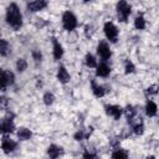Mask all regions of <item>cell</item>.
I'll return each mask as SVG.
<instances>
[{"instance_id":"cell-1","label":"cell","mask_w":159,"mask_h":159,"mask_svg":"<svg viewBox=\"0 0 159 159\" xmlns=\"http://www.w3.org/2000/svg\"><path fill=\"white\" fill-rule=\"evenodd\" d=\"M5 20L6 24L15 31H19L22 27V14L20 11V7L15 2H10L6 7V12H5Z\"/></svg>"},{"instance_id":"cell-2","label":"cell","mask_w":159,"mask_h":159,"mask_svg":"<svg viewBox=\"0 0 159 159\" xmlns=\"http://www.w3.org/2000/svg\"><path fill=\"white\" fill-rule=\"evenodd\" d=\"M116 11H117L118 20L120 22H127L132 14V6L127 0H119L116 5Z\"/></svg>"},{"instance_id":"cell-3","label":"cell","mask_w":159,"mask_h":159,"mask_svg":"<svg viewBox=\"0 0 159 159\" xmlns=\"http://www.w3.org/2000/svg\"><path fill=\"white\" fill-rule=\"evenodd\" d=\"M61 22H62L63 29H65L66 31H68V32L76 30V27L78 26V20H77L76 15H75L72 11H70V10H67V11H65V12L62 14Z\"/></svg>"},{"instance_id":"cell-4","label":"cell","mask_w":159,"mask_h":159,"mask_svg":"<svg viewBox=\"0 0 159 159\" xmlns=\"http://www.w3.org/2000/svg\"><path fill=\"white\" fill-rule=\"evenodd\" d=\"M103 34H104L106 39H107L109 42L116 43V42L118 41L119 30H118V27L116 26L114 22H112V21L104 22V25H103Z\"/></svg>"},{"instance_id":"cell-5","label":"cell","mask_w":159,"mask_h":159,"mask_svg":"<svg viewBox=\"0 0 159 159\" xmlns=\"http://www.w3.org/2000/svg\"><path fill=\"white\" fill-rule=\"evenodd\" d=\"M97 55L102 61H108L112 57V50L107 41H99L97 45Z\"/></svg>"},{"instance_id":"cell-6","label":"cell","mask_w":159,"mask_h":159,"mask_svg":"<svg viewBox=\"0 0 159 159\" xmlns=\"http://www.w3.org/2000/svg\"><path fill=\"white\" fill-rule=\"evenodd\" d=\"M16 148H17V143L14 139H11L10 137H6V134H4L2 139H1V150H2V153L10 154V153L15 152Z\"/></svg>"},{"instance_id":"cell-7","label":"cell","mask_w":159,"mask_h":159,"mask_svg":"<svg viewBox=\"0 0 159 159\" xmlns=\"http://www.w3.org/2000/svg\"><path fill=\"white\" fill-rule=\"evenodd\" d=\"M104 111H106V114L108 117H112L114 120H119L123 114V108L118 104H107L104 107Z\"/></svg>"},{"instance_id":"cell-8","label":"cell","mask_w":159,"mask_h":159,"mask_svg":"<svg viewBox=\"0 0 159 159\" xmlns=\"http://www.w3.org/2000/svg\"><path fill=\"white\" fill-rule=\"evenodd\" d=\"M12 114L5 117L2 120H1V125H0V129H1V133L2 134H11L15 132V123H14V119H12Z\"/></svg>"},{"instance_id":"cell-9","label":"cell","mask_w":159,"mask_h":159,"mask_svg":"<svg viewBox=\"0 0 159 159\" xmlns=\"http://www.w3.org/2000/svg\"><path fill=\"white\" fill-rule=\"evenodd\" d=\"M15 82V75L11 71L2 70L1 71V89L5 91L7 87L12 86Z\"/></svg>"},{"instance_id":"cell-10","label":"cell","mask_w":159,"mask_h":159,"mask_svg":"<svg viewBox=\"0 0 159 159\" xmlns=\"http://www.w3.org/2000/svg\"><path fill=\"white\" fill-rule=\"evenodd\" d=\"M48 5V0H32L27 4V10L31 12H37L46 9Z\"/></svg>"},{"instance_id":"cell-11","label":"cell","mask_w":159,"mask_h":159,"mask_svg":"<svg viewBox=\"0 0 159 159\" xmlns=\"http://www.w3.org/2000/svg\"><path fill=\"white\" fill-rule=\"evenodd\" d=\"M111 66L107 63V61H102L97 65L96 67V76L97 77H102V78H106L111 75Z\"/></svg>"},{"instance_id":"cell-12","label":"cell","mask_w":159,"mask_h":159,"mask_svg":"<svg viewBox=\"0 0 159 159\" xmlns=\"http://www.w3.org/2000/svg\"><path fill=\"white\" fill-rule=\"evenodd\" d=\"M56 78H57V81L60 83H63V84H66V83L70 82L71 76H70V73H68V71H67V68L65 66H62V65L58 66L57 72H56Z\"/></svg>"},{"instance_id":"cell-13","label":"cell","mask_w":159,"mask_h":159,"mask_svg":"<svg viewBox=\"0 0 159 159\" xmlns=\"http://www.w3.org/2000/svg\"><path fill=\"white\" fill-rule=\"evenodd\" d=\"M91 89H92L93 96L97 97V98H102V97H104V94L107 93L106 87L102 86V84H99V83H97L94 80L91 81Z\"/></svg>"},{"instance_id":"cell-14","label":"cell","mask_w":159,"mask_h":159,"mask_svg":"<svg viewBox=\"0 0 159 159\" xmlns=\"http://www.w3.org/2000/svg\"><path fill=\"white\" fill-rule=\"evenodd\" d=\"M63 47L57 39H52V56L55 60H61L63 56Z\"/></svg>"},{"instance_id":"cell-15","label":"cell","mask_w":159,"mask_h":159,"mask_svg":"<svg viewBox=\"0 0 159 159\" xmlns=\"http://www.w3.org/2000/svg\"><path fill=\"white\" fill-rule=\"evenodd\" d=\"M130 125H132V132L135 134V135H142L143 133H144V123H143V120H142V118H135L132 123H130Z\"/></svg>"},{"instance_id":"cell-16","label":"cell","mask_w":159,"mask_h":159,"mask_svg":"<svg viewBox=\"0 0 159 159\" xmlns=\"http://www.w3.org/2000/svg\"><path fill=\"white\" fill-rule=\"evenodd\" d=\"M144 111H145V114L148 117H155L157 113H158V106L154 101L152 99H148L147 103H145V107H144Z\"/></svg>"},{"instance_id":"cell-17","label":"cell","mask_w":159,"mask_h":159,"mask_svg":"<svg viewBox=\"0 0 159 159\" xmlns=\"http://www.w3.org/2000/svg\"><path fill=\"white\" fill-rule=\"evenodd\" d=\"M123 113H124V116H125V118H127V120H128L129 124L137 118V109H135V107H133L132 104H128V106L123 109Z\"/></svg>"},{"instance_id":"cell-18","label":"cell","mask_w":159,"mask_h":159,"mask_svg":"<svg viewBox=\"0 0 159 159\" xmlns=\"http://www.w3.org/2000/svg\"><path fill=\"white\" fill-rule=\"evenodd\" d=\"M92 132H93V128H92V127H88L87 130H86V129H80V130H77V132L73 134V138H75V140L81 142V140H83V139H87V138L92 134Z\"/></svg>"},{"instance_id":"cell-19","label":"cell","mask_w":159,"mask_h":159,"mask_svg":"<svg viewBox=\"0 0 159 159\" xmlns=\"http://www.w3.org/2000/svg\"><path fill=\"white\" fill-rule=\"evenodd\" d=\"M83 62H84V65H86L88 68H96L97 65H98L97 57H96L93 53H91V52L86 53V56H84V58H83Z\"/></svg>"},{"instance_id":"cell-20","label":"cell","mask_w":159,"mask_h":159,"mask_svg":"<svg viewBox=\"0 0 159 159\" xmlns=\"http://www.w3.org/2000/svg\"><path fill=\"white\" fill-rule=\"evenodd\" d=\"M16 135H17V138L20 139V140H29L31 137H32V132L29 129V128H26V127H21V128H19L17 129V132H16Z\"/></svg>"},{"instance_id":"cell-21","label":"cell","mask_w":159,"mask_h":159,"mask_svg":"<svg viewBox=\"0 0 159 159\" xmlns=\"http://www.w3.org/2000/svg\"><path fill=\"white\" fill-rule=\"evenodd\" d=\"M61 153H62V148L56 145V144H50L48 148H47V155L50 158H52V159L58 158L61 155Z\"/></svg>"},{"instance_id":"cell-22","label":"cell","mask_w":159,"mask_h":159,"mask_svg":"<svg viewBox=\"0 0 159 159\" xmlns=\"http://www.w3.org/2000/svg\"><path fill=\"white\" fill-rule=\"evenodd\" d=\"M134 27L137 30H139V31H142V30H144L147 27V20L142 14H138L134 17Z\"/></svg>"},{"instance_id":"cell-23","label":"cell","mask_w":159,"mask_h":159,"mask_svg":"<svg viewBox=\"0 0 159 159\" xmlns=\"http://www.w3.org/2000/svg\"><path fill=\"white\" fill-rule=\"evenodd\" d=\"M9 52H10V43L5 39H2L0 41V55L2 57H6L9 55Z\"/></svg>"},{"instance_id":"cell-24","label":"cell","mask_w":159,"mask_h":159,"mask_svg":"<svg viewBox=\"0 0 159 159\" xmlns=\"http://www.w3.org/2000/svg\"><path fill=\"white\" fill-rule=\"evenodd\" d=\"M55 94L52 93V92H45L43 93V96H42V102L46 104V106H52L53 104V102H55Z\"/></svg>"},{"instance_id":"cell-25","label":"cell","mask_w":159,"mask_h":159,"mask_svg":"<svg viewBox=\"0 0 159 159\" xmlns=\"http://www.w3.org/2000/svg\"><path fill=\"white\" fill-rule=\"evenodd\" d=\"M128 155H129L128 152L124 150V149H122V148H119V147L114 148V150H113L112 154H111L112 158H127Z\"/></svg>"},{"instance_id":"cell-26","label":"cell","mask_w":159,"mask_h":159,"mask_svg":"<svg viewBox=\"0 0 159 159\" xmlns=\"http://www.w3.org/2000/svg\"><path fill=\"white\" fill-rule=\"evenodd\" d=\"M15 67H16V70H17L19 72H24V71H26V68H27V61H26L25 58L20 57V58L16 60Z\"/></svg>"},{"instance_id":"cell-27","label":"cell","mask_w":159,"mask_h":159,"mask_svg":"<svg viewBox=\"0 0 159 159\" xmlns=\"http://www.w3.org/2000/svg\"><path fill=\"white\" fill-rule=\"evenodd\" d=\"M135 71V65L130 61V60H127L125 62H124V73L125 75H130V73H133Z\"/></svg>"},{"instance_id":"cell-28","label":"cell","mask_w":159,"mask_h":159,"mask_svg":"<svg viewBox=\"0 0 159 159\" xmlns=\"http://www.w3.org/2000/svg\"><path fill=\"white\" fill-rule=\"evenodd\" d=\"M158 92H159V84H150V86H148L147 89H145V94L149 96V97L158 94Z\"/></svg>"},{"instance_id":"cell-29","label":"cell","mask_w":159,"mask_h":159,"mask_svg":"<svg viewBox=\"0 0 159 159\" xmlns=\"http://www.w3.org/2000/svg\"><path fill=\"white\" fill-rule=\"evenodd\" d=\"M31 56H32V60L35 62H41L42 61V53L40 52V50H32Z\"/></svg>"},{"instance_id":"cell-30","label":"cell","mask_w":159,"mask_h":159,"mask_svg":"<svg viewBox=\"0 0 159 159\" xmlns=\"http://www.w3.org/2000/svg\"><path fill=\"white\" fill-rule=\"evenodd\" d=\"M82 157H83V158H96V157H97V154H96L94 152H89V150H86V152L82 154Z\"/></svg>"},{"instance_id":"cell-31","label":"cell","mask_w":159,"mask_h":159,"mask_svg":"<svg viewBox=\"0 0 159 159\" xmlns=\"http://www.w3.org/2000/svg\"><path fill=\"white\" fill-rule=\"evenodd\" d=\"M83 1H84V2H87V1H89V0H83Z\"/></svg>"}]
</instances>
